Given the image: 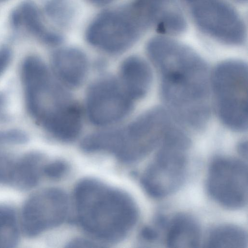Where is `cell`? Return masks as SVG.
<instances>
[{"label":"cell","instance_id":"6da1fadb","mask_svg":"<svg viewBox=\"0 0 248 248\" xmlns=\"http://www.w3.org/2000/svg\"><path fill=\"white\" fill-rule=\"evenodd\" d=\"M148 56L160 81L161 95L173 119L201 130L210 115V74L205 62L193 49L168 37L152 38Z\"/></svg>","mask_w":248,"mask_h":248},{"label":"cell","instance_id":"7a4b0ae2","mask_svg":"<svg viewBox=\"0 0 248 248\" xmlns=\"http://www.w3.org/2000/svg\"><path fill=\"white\" fill-rule=\"evenodd\" d=\"M74 199L80 226L102 241L122 239L138 220L137 206L129 195L96 180L80 181L76 187Z\"/></svg>","mask_w":248,"mask_h":248},{"label":"cell","instance_id":"3957f363","mask_svg":"<svg viewBox=\"0 0 248 248\" xmlns=\"http://www.w3.org/2000/svg\"><path fill=\"white\" fill-rule=\"evenodd\" d=\"M150 26L145 0H134L98 15L89 25L86 37L95 47L118 54L133 46Z\"/></svg>","mask_w":248,"mask_h":248},{"label":"cell","instance_id":"277c9868","mask_svg":"<svg viewBox=\"0 0 248 248\" xmlns=\"http://www.w3.org/2000/svg\"><path fill=\"white\" fill-rule=\"evenodd\" d=\"M190 145L188 136L178 127L166 133L141 178L142 185L150 195L164 198L182 186L186 174Z\"/></svg>","mask_w":248,"mask_h":248},{"label":"cell","instance_id":"5b68a950","mask_svg":"<svg viewBox=\"0 0 248 248\" xmlns=\"http://www.w3.org/2000/svg\"><path fill=\"white\" fill-rule=\"evenodd\" d=\"M247 65L242 61L222 62L210 75V91L217 116L234 131L247 129Z\"/></svg>","mask_w":248,"mask_h":248},{"label":"cell","instance_id":"8992f818","mask_svg":"<svg viewBox=\"0 0 248 248\" xmlns=\"http://www.w3.org/2000/svg\"><path fill=\"white\" fill-rule=\"evenodd\" d=\"M175 124L167 110L160 107L144 112L125 127L114 129L115 155L124 162H133L157 148Z\"/></svg>","mask_w":248,"mask_h":248},{"label":"cell","instance_id":"52a82bcc","mask_svg":"<svg viewBox=\"0 0 248 248\" xmlns=\"http://www.w3.org/2000/svg\"><path fill=\"white\" fill-rule=\"evenodd\" d=\"M194 23L203 32L229 45H240L246 37L244 22L224 0H182Z\"/></svg>","mask_w":248,"mask_h":248},{"label":"cell","instance_id":"ba28073f","mask_svg":"<svg viewBox=\"0 0 248 248\" xmlns=\"http://www.w3.org/2000/svg\"><path fill=\"white\" fill-rule=\"evenodd\" d=\"M207 187L211 197L231 209L244 207L248 202V168L238 159L220 157L210 164Z\"/></svg>","mask_w":248,"mask_h":248},{"label":"cell","instance_id":"9c48e42d","mask_svg":"<svg viewBox=\"0 0 248 248\" xmlns=\"http://www.w3.org/2000/svg\"><path fill=\"white\" fill-rule=\"evenodd\" d=\"M134 100L120 81L105 77L93 83L88 89L86 109L94 124L108 125L124 119L131 110Z\"/></svg>","mask_w":248,"mask_h":248},{"label":"cell","instance_id":"30bf717a","mask_svg":"<svg viewBox=\"0 0 248 248\" xmlns=\"http://www.w3.org/2000/svg\"><path fill=\"white\" fill-rule=\"evenodd\" d=\"M66 194L56 188L40 190L24 204L22 225L25 234L34 237L62 223L68 213Z\"/></svg>","mask_w":248,"mask_h":248},{"label":"cell","instance_id":"8fae6325","mask_svg":"<svg viewBox=\"0 0 248 248\" xmlns=\"http://www.w3.org/2000/svg\"><path fill=\"white\" fill-rule=\"evenodd\" d=\"M150 26L160 34L174 35L182 33L186 21L176 0H147Z\"/></svg>","mask_w":248,"mask_h":248},{"label":"cell","instance_id":"7c38bea8","mask_svg":"<svg viewBox=\"0 0 248 248\" xmlns=\"http://www.w3.org/2000/svg\"><path fill=\"white\" fill-rule=\"evenodd\" d=\"M52 63L57 77L68 86L78 87L86 77L88 59L78 48L66 47L56 51L52 56Z\"/></svg>","mask_w":248,"mask_h":248},{"label":"cell","instance_id":"4fadbf2b","mask_svg":"<svg viewBox=\"0 0 248 248\" xmlns=\"http://www.w3.org/2000/svg\"><path fill=\"white\" fill-rule=\"evenodd\" d=\"M120 72V82L134 100L146 94L152 83V73L144 60L138 56L129 57L123 62Z\"/></svg>","mask_w":248,"mask_h":248},{"label":"cell","instance_id":"5bb4252c","mask_svg":"<svg viewBox=\"0 0 248 248\" xmlns=\"http://www.w3.org/2000/svg\"><path fill=\"white\" fill-rule=\"evenodd\" d=\"M45 164L43 156L37 152L28 153L14 158L6 184L22 190L32 188L43 175Z\"/></svg>","mask_w":248,"mask_h":248},{"label":"cell","instance_id":"9a60e30c","mask_svg":"<svg viewBox=\"0 0 248 248\" xmlns=\"http://www.w3.org/2000/svg\"><path fill=\"white\" fill-rule=\"evenodd\" d=\"M201 240L200 226L197 221L188 215L178 214L166 226L165 242L169 248H197Z\"/></svg>","mask_w":248,"mask_h":248},{"label":"cell","instance_id":"2e32d148","mask_svg":"<svg viewBox=\"0 0 248 248\" xmlns=\"http://www.w3.org/2000/svg\"><path fill=\"white\" fill-rule=\"evenodd\" d=\"M12 21L15 27L21 24L25 25L31 33L47 44L55 45L62 41V38L60 34L50 31L45 28L37 9L31 3H24L19 9L14 12Z\"/></svg>","mask_w":248,"mask_h":248},{"label":"cell","instance_id":"e0dca14e","mask_svg":"<svg viewBox=\"0 0 248 248\" xmlns=\"http://www.w3.org/2000/svg\"><path fill=\"white\" fill-rule=\"evenodd\" d=\"M26 101L33 98L51 78L45 63L38 57H27L21 67Z\"/></svg>","mask_w":248,"mask_h":248},{"label":"cell","instance_id":"ac0fdd59","mask_svg":"<svg viewBox=\"0 0 248 248\" xmlns=\"http://www.w3.org/2000/svg\"><path fill=\"white\" fill-rule=\"evenodd\" d=\"M205 245L208 248H245L248 245L247 233L236 225H220L211 231Z\"/></svg>","mask_w":248,"mask_h":248},{"label":"cell","instance_id":"d6986e66","mask_svg":"<svg viewBox=\"0 0 248 248\" xmlns=\"http://www.w3.org/2000/svg\"><path fill=\"white\" fill-rule=\"evenodd\" d=\"M19 229L14 209L0 205V248L15 247L19 241Z\"/></svg>","mask_w":248,"mask_h":248},{"label":"cell","instance_id":"ffe728a7","mask_svg":"<svg viewBox=\"0 0 248 248\" xmlns=\"http://www.w3.org/2000/svg\"><path fill=\"white\" fill-rule=\"evenodd\" d=\"M29 140L27 134L24 131L16 129L0 131V143L19 145L27 143Z\"/></svg>","mask_w":248,"mask_h":248},{"label":"cell","instance_id":"44dd1931","mask_svg":"<svg viewBox=\"0 0 248 248\" xmlns=\"http://www.w3.org/2000/svg\"><path fill=\"white\" fill-rule=\"evenodd\" d=\"M67 166L62 161H54L45 163L43 168V175L51 179L62 177L67 171Z\"/></svg>","mask_w":248,"mask_h":248},{"label":"cell","instance_id":"7402d4cb","mask_svg":"<svg viewBox=\"0 0 248 248\" xmlns=\"http://www.w3.org/2000/svg\"><path fill=\"white\" fill-rule=\"evenodd\" d=\"M13 159L0 151V183H6Z\"/></svg>","mask_w":248,"mask_h":248},{"label":"cell","instance_id":"603a6c76","mask_svg":"<svg viewBox=\"0 0 248 248\" xmlns=\"http://www.w3.org/2000/svg\"><path fill=\"white\" fill-rule=\"evenodd\" d=\"M11 51L7 47L0 49V74L7 68L11 59Z\"/></svg>","mask_w":248,"mask_h":248},{"label":"cell","instance_id":"cb8c5ba5","mask_svg":"<svg viewBox=\"0 0 248 248\" xmlns=\"http://www.w3.org/2000/svg\"><path fill=\"white\" fill-rule=\"evenodd\" d=\"M159 233L157 230L153 227H146L141 232L142 238L149 242H154L158 238Z\"/></svg>","mask_w":248,"mask_h":248},{"label":"cell","instance_id":"d4e9b609","mask_svg":"<svg viewBox=\"0 0 248 248\" xmlns=\"http://www.w3.org/2000/svg\"><path fill=\"white\" fill-rule=\"evenodd\" d=\"M238 151L240 155L244 158L247 157V142L243 141L238 146Z\"/></svg>","mask_w":248,"mask_h":248},{"label":"cell","instance_id":"484cf974","mask_svg":"<svg viewBox=\"0 0 248 248\" xmlns=\"http://www.w3.org/2000/svg\"><path fill=\"white\" fill-rule=\"evenodd\" d=\"M6 103V97L5 95L0 92V118H2L4 117L3 114V110Z\"/></svg>","mask_w":248,"mask_h":248},{"label":"cell","instance_id":"4316f807","mask_svg":"<svg viewBox=\"0 0 248 248\" xmlns=\"http://www.w3.org/2000/svg\"><path fill=\"white\" fill-rule=\"evenodd\" d=\"M92 2L98 4H106L110 2L112 0H90Z\"/></svg>","mask_w":248,"mask_h":248},{"label":"cell","instance_id":"83f0119b","mask_svg":"<svg viewBox=\"0 0 248 248\" xmlns=\"http://www.w3.org/2000/svg\"><path fill=\"white\" fill-rule=\"evenodd\" d=\"M240 2H245L247 0H235Z\"/></svg>","mask_w":248,"mask_h":248},{"label":"cell","instance_id":"f1b7e54d","mask_svg":"<svg viewBox=\"0 0 248 248\" xmlns=\"http://www.w3.org/2000/svg\"></svg>","mask_w":248,"mask_h":248}]
</instances>
